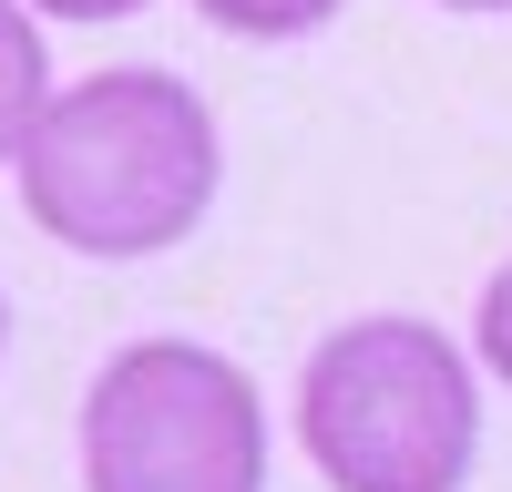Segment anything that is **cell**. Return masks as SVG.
Returning <instances> with one entry per match:
<instances>
[{
  "instance_id": "cell-5",
  "label": "cell",
  "mask_w": 512,
  "mask_h": 492,
  "mask_svg": "<svg viewBox=\"0 0 512 492\" xmlns=\"http://www.w3.org/2000/svg\"><path fill=\"white\" fill-rule=\"evenodd\" d=\"M216 31H236V41H308V31H328L349 0H195Z\"/></svg>"
},
{
  "instance_id": "cell-2",
  "label": "cell",
  "mask_w": 512,
  "mask_h": 492,
  "mask_svg": "<svg viewBox=\"0 0 512 492\" xmlns=\"http://www.w3.org/2000/svg\"><path fill=\"white\" fill-rule=\"evenodd\" d=\"M297 441L338 492H461L482 462V390L431 318H349L308 349Z\"/></svg>"
},
{
  "instance_id": "cell-9",
  "label": "cell",
  "mask_w": 512,
  "mask_h": 492,
  "mask_svg": "<svg viewBox=\"0 0 512 492\" xmlns=\"http://www.w3.org/2000/svg\"><path fill=\"white\" fill-rule=\"evenodd\" d=\"M0 349H11V298H0Z\"/></svg>"
},
{
  "instance_id": "cell-6",
  "label": "cell",
  "mask_w": 512,
  "mask_h": 492,
  "mask_svg": "<svg viewBox=\"0 0 512 492\" xmlns=\"http://www.w3.org/2000/svg\"><path fill=\"white\" fill-rule=\"evenodd\" d=\"M472 349H482V369H492V380H512V257H502V267H492V287H482Z\"/></svg>"
},
{
  "instance_id": "cell-4",
  "label": "cell",
  "mask_w": 512,
  "mask_h": 492,
  "mask_svg": "<svg viewBox=\"0 0 512 492\" xmlns=\"http://www.w3.org/2000/svg\"><path fill=\"white\" fill-rule=\"evenodd\" d=\"M41 93H52V62H41V31H31V11H21V0H0V164L21 154V134H31Z\"/></svg>"
},
{
  "instance_id": "cell-7",
  "label": "cell",
  "mask_w": 512,
  "mask_h": 492,
  "mask_svg": "<svg viewBox=\"0 0 512 492\" xmlns=\"http://www.w3.org/2000/svg\"><path fill=\"white\" fill-rule=\"evenodd\" d=\"M31 11H52V21H123V11H144V0H31Z\"/></svg>"
},
{
  "instance_id": "cell-8",
  "label": "cell",
  "mask_w": 512,
  "mask_h": 492,
  "mask_svg": "<svg viewBox=\"0 0 512 492\" xmlns=\"http://www.w3.org/2000/svg\"><path fill=\"white\" fill-rule=\"evenodd\" d=\"M441 11H512V0H441Z\"/></svg>"
},
{
  "instance_id": "cell-3",
  "label": "cell",
  "mask_w": 512,
  "mask_h": 492,
  "mask_svg": "<svg viewBox=\"0 0 512 492\" xmlns=\"http://www.w3.org/2000/svg\"><path fill=\"white\" fill-rule=\"evenodd\" d=\"M82 492H267V400L205 339H134L82 390Z\"/></svg>"
},
{
  "instance_id": "cell-1",
  "label": "cell",
  "mask_w": 512,
  "mask_h": 492,
  "mask_svg": "<svg viewBox=\"0 0 512 492\" xmlns=\"http://www.w3.org/2000/svg\"><path fill=\"white\" fill-rule=\"evenodd\" d=\"M21 205L72 257H164L216 205V113L185 72H82L21 134Z\"/></svg>"
}]
</instances>
